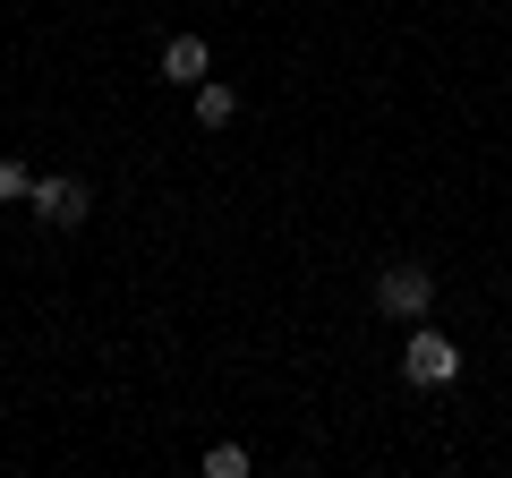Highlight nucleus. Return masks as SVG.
Wrapping results in <instances>:
<instances>
[{
	"label": "nucleus",
	"instance_id": "nucleus-1",
	"mask_svg": "<svg viewBox=\"0 0 512 478\" xmlns=\"http://www.w3.org/2000/svg\"><path fill=\"white\" fill-rule=\"evenodd\" d=\"M402 376H410L419 393H436V385H453V376H461V350L444 342V333L427 325V316H419V333L402 342Z\"/></svg>",
	"mask_w": 512,
	"mask_h": 478
},
{
	"label": "nucleus",
	"instance_id": "nucleus-2",
	"mask_svg": "<svg viewBox=\"0 0 512 478\" xmlns=\"http://www.w3.org/2000/svg\"><path fill=\"white\" fill-rule=\"evenodd\" d=\"M35 222H52V231H77V222L94 214V197H86V180H77V171H52V180H35Z\"/></svg>",
	"mask_w": 512,
	"mask_h": 478
},
{
	"label": "nucleus",
	"instance_id": "nucleus-3",
	"mask_svg": "<svg viewBox=\"0 0 512 478\" xmlns=\"http://www.w3.org/2000/svg\"><path fill=\"white\" fill-rule=\"evenodd\" d=\"M376 299H384L393 316H427V308H436V274H427V265H384Z\"/></svg>",
	"mask_w": 512,
	"mask_h": 478
},
{
	"label": "nucleus",
	"instance_id": "nucleus-4",
	"mask_svg": "<svg viewBox=\"0 0 512 478\" xmlns=\"http://www.w3.org/2000/svg\"><path fill=\"white\" fill-rule=\"evenodd\" d=\"M163 77H171V86H205V43L197 35H171L163 43Z\"/></svg>",
	"mask_w": 512,
	"mask_h": 478
},
{
	"label": "nucleus",
	"instance_id": "nucleus-5",
	"mask_svg": "<svg viewBox=\"0 0 512 478\" xmlns=\"http://www.w3.org/2000/svg\"><path fill=\"white\" fill-rule=\"evenodd\" d=\"M197 120H205V129H231V120H239V94L205 77V86H197Z\"/></svg>",
	"mask_w": 512,
	"mask_h": 478
},
{
	"label": "nucleus",
	"instance_id": "nucleus-6",
	"mask_svg": "<svg viewBox=\"0 0 512 478\" xmlns=\"http://www.w3.org/2000/svg\"><path fill=\"white\" fill-rule=\"evenodd\" d=\"M0 197H9V205H26V197H35V171H26L18 154H0Z\"/></svg>",
	"mask_w": 512,
	"mask_h": 478
},
{
	"label": "nucleus",
	"instance_id": "nucleus-7",
	"mask_svg": "<svg viewBox=\"0 0 512 478\" xmlns=\"http://www.w3.org/2000/svg\"><path fill=\"white\" fill-rule=\"evenodd\" d=\"M205 478H248V453H239V444H214V453H205Z\"/></svg>",
	"mask_w": 512,
	"mask_h": 478
}]
</instances>
